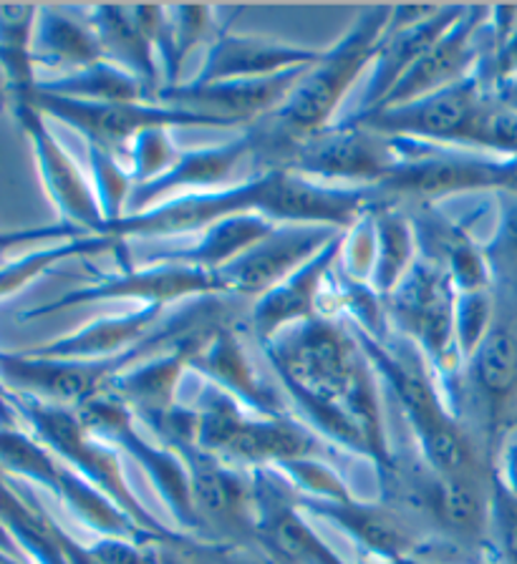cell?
<instances>
[{"label":"cell","instance_id":"obj_1","mask_svg":"<svg viewBox=\"0 0 517 564\" xmlns=\"http://www.w3.org/2000/svg\"><path fill=\"white\" fill-rule=\"evenodd\" d=\"M381 199L376 187H323L288 170H262L250 180L215 192L182 194L139 215H127L107 223L101 235L129 240V237H172L203 232L205 227L238 215H262L278 225H328L348 229L364 209Z\"/></svg>","mask_w":517,"mask_h":564},{"label":"cell","instance_id":"obj_2","mask_svg":"<svg viewBox=\"0 0 517 564\" xmlns=\"http://www.w3.org/2000/svg\"><path fill=\"white\" fill-rule=\"evenodd\" d=\"M280 388L344 405L369 441L371 466L391 462L394 446L384 429L376 373L344 317L319 315L298 323L262 346Z\"/></svg>","mask_w":517,"mask_h":564},{"label":"cell","instance_id":"obj_3","mask_svg":"<svg viewBox=\"0 0 517 564\" xmlns=\"http://www.w3.org/2000/svg\"><path fill=\"white\" fill-rule=\"evenodd\" d=\"M391 21V6L366 8L358 13L344 39L333 43L288 94V99L268 117L248 127L260 172L283 164L298 144L326 131L338 121L341 104L352 91L364 68L374 64Z\"/></svg>","mask_w":517,"mask_h":564},{"label":"cell","instance_id":"obj_4","mask_svg":"<svg viewBox=\"0 0 517 564\" xmlns=\"http://www.w3.org/2000/svg\"><path fill=\"white\" fill-rule=\"evenodd\" d=\"M352 328L358 348L374 368L376 378H384L414 436L417 452L437 474L444 476H487L495 471V462L487 456L477 436L454 416L442 388L414 343L405 335L389 333L384 340Z\"/></svg>","mask_w":517,"mask_h":564},{"label":"cell","instance_id":"obj_5","mask_svg":"<svg viewBox=\"0 0 517 564\" xmlns=\"http://www.w3.org/2000/svg\"><path fill=\"white\" fill-rule=\"evenodd\" d=\"M195 413L192 446L235 469H273L293 458L321 456V438L291 416H258L220 388L200 378L195 395L185 401Z\"/></svg>","mask_w":517,"mask_h":564},{"label":"cell","instance_id":"obj_6","mask_svg":"<svg viewBox=\"0 0 517 564\" xmlns=\"http://www.w3.org/2000/svg\"><path fill=\"white\" fill-rule=\"evenodd\" d=\"M11 403L19 419L29 426V434L36 436L68 469L82 474L86 481H91L96 489L107 494L114 505L125 511L127 517L134 519L144 532L157 536L166 546H177L187 540V534L162 524L142 505V499L137 497L134 487L127 479L119 448L94 436L74 409L43 403L21 393H11Z\"/></svg>","mask_w":517,"mask_h":564},{"label":"cell","instance_id":"obj_7","mask_svg":"<svg viewBox=\"0 0 517 564\" xmlns=\"http://www.w3.org/2000/svg\"><path fill=\"white\" fill-rule=\"evenodd\" d=\"M457 288L440 264L417 258L409 272L384 297L389 325L405 335L422 352L429 373L442 388L446 403L460 419L464 360L457 346L454 315H457Z\"/></svg>","mask_w":517,"mask_h":564},{"label":"cell","instance_id":"obj_8","mask_svg":"<svg viewBox=\"0 0 517 564\" xmlns=\"http://www.w3.org/2000/svg\"><path fill=\"white\" fill-rule=\"evenodd\" d=\"M517 416V303L495 297V323L462 370L460 421L497 466Z\"/></svg>","mask_w":517,"mask_h":564},{"label":"cell","instance_id":"obj_9","mask_svg":"<svg viewBox=\"0 0 517 564\" xmlns=\"http://www.w3.org/2000/svg\"><path fill=\"white\" fill-rule=\"evenodd\" d=\"M78 419L94 436L117 446L139 469L147 474L149 484L160 494L180 532L203 540V524L195 511L190 487V471L185 458L162 441H149L137 426V416L117 393H104L76 411Z\"/></svg>","mask_w":517,"mask_h":564},{"label":"cell","instance_id":"obj_10","mask_svg":"<svg viewBox=\"0 0 517 564\" xmlns=\"http://www.w3.org/2000/svg\"><path fill=\"white\" fill-rule=\"evenodd\" d=\"M33 104L46 119H56L72 127L86 139V144L104 149L114 156L125 159L131 141L147 129H240L233 121L197 113L190 109H177L160 101L147 104H91L51 96L36 88Z\"/></svg>","mask_w":517,"mask_h":564},{"label":"cell","instance_id":"obj_11","mask_svg":"<svg viewBox=\"0 0 517 564\" xmlns=\"http://www.w3.org/2000/svg\"><path fill=\"white\" fill-rule=\"evenodd\" d=\"M493 91L482 82V76L470 74L462 82L434 91L422 99L389 106L366 117H338V121L358 123L384 137H401L427 141V144L472 149V137L480 119L493 104Z\"/></svg>","mask_w":517,"mask_h":564},{"label":"cell","instance_id":"obj_12","mask_svg":"<svg viewBox=\"0 0 517 564\" xmlns=\"http://www.w3.org/2000/svg\"><path fill=\"white\" fill-rule=\"evenodd\" d=\"M399 152L391 137L336 121L326 131L298 144L283 159L280 170H288L303 180L323 187H379L397 166Z\"/></svg>","mask_w":517,"mask_h":564},{"label":"cell","instance_id":"obj_13","mask_svg":"<svg viewBox=\"0 0 517 564\" xmlns=\"http://www.w3.org/2000/svg\"><path fill=\"white\" fill-rule=\"evenodd\" d=\"M91 280L82 288L68 290L46 305L21 313V321L56 315L78 305L104 303V300H139L142 305H170L174 300H197L227 295L223 275L215 270L182 268V264H152V268H131L121 272H99L89 268Z\"/></svg>","mask_w":517,"mask_h":564},{"label":"cell","instance_id":"obj_14","mask_svg":"<svg viewBox=\"0 0 517 564\" xmlns=\"http://www.w3.org/2000/svg\"><path fill=\"white\" fill-rule=\"evenodd\" d=\"M166 446V444H164ZM185 458L203 540L252 550L256 546V494L250 471L235 469L192 444L170 446Z\"/></svg>","mask_w":517,"mask_h":564},{"label":"cell","instance_id":"obj_15","mask_svg":"<svg viewBox=\"0 0 517 564\" xmlns=\"http://www.w3.org/2000/svg\"><path fill=\"white\" fill-rule=\"evenodd\" d=\"M256 550L270 564H348L315 532L293 491L273 469H252Z\"/></svg>","mask_w":517,"mask_h":564},{"label":"cell","instance_id":"obj_16","mask_svg":"<svg viewBox=\"0 0 517 564\" xmlns=\"http://www.w3.org/2000/svg\"><path fill=\"white\" fill-rule=\"evenodd\" d=\"M489 11L493 8L464 6V13L457 18V23L399 78L387 99L379 104V109L417 101L422 96L442 91V88L475 74L487 51Z\"/></svg>","mask_w":517,"mask_h":564},{"label":"cell","instance_id":"obj_17","mask_svg":"<svg viewBox=\"0 0 517 564\" xmlns=\"http://www.w3.org/2000/svg\"><path fill=\"white\" fill-rule=\"evenodd\" d=\"M11 113L19 121L25 139H29L43 187H46V194L56 205L61 223H72L84 227L86 232L101 235L104 215L99 199H96L94 184L86 180L74 159L66 154V149L58 144L54 131L49 129L46 117L33 101L13 104Z\"/></svg>","mask_w":517,"mask_h":564},{"label":"cell","instance_id":"obj_18","mask_svg":"<svg viewBox=\"0 0 517 564\" xmlns=\"http://www.w3.org/2000/svg\"><path fill=\"white\" fill-rule=\"evenodd\" d=\"M344 229L328 225H278L266 240L252 245L248 252L220 270L227 295L258 300L315 258Z\"/></svg>","mask_w":517,"mask_h":564},{"label":"cell","instance_id":"obj_19","mask_svg":"<svg viewBox=\"0 0 517 564\" xmlns=\"http://www.w3.org/2000/svg\"><path fill=\"white\" fill-rule=\"evenodd\" d=\"M295 501L309 517H319L344 532L348 540L362 546L364 554H369L374 564H397L399 560L417 557L427 540L422 529L384 501H362L356 497L344 501L295 497Z\"/></svg>","mask_w":517,"mask_h":564},{"label":"cell","instance_id":"obj_20","mask_svg":"<svg viewBox=\"0 0 517 564\" xmlns=\"http://www.w3.org/2000/svg\"><path fill=\"white\" fill-rule=\"evenodd\" d=\"M311 66L313 64L298 66L268 78H243V82L205 86L182 82L177 86H164L157 94V101L197 113H213V117L233 121L245 131L262 117H268L270 111H276Z\"/></svg>","mask_w":517,"mask_h":564},{"label":"cell","instance_id":"obj_21","mask_svg":"<svg viewBox=\"0 0 517 564\" xmlns=\"http://www.w3.org/2000/svg\"><path fill=\"white\" fill-rule=\"evenodd\" d=\"M346 232V229H344ZM344 232L333 237L323 250L301 264L293 275H288L266 295H260L250 307V325L256 330L260 346H266L298 323L313 321L321 315V300L326 293V282L344 250Z\"/></svg>","mask_w":517,"mask_h":564},{"label":"cell","instance_id":"obj_22","mask_svg":"<svg viewBox=\"0 0 517 564\" xmlns=\"http://www.w3.org/2000/svg\"><path fill=\"white\" fill-rule=\"evenodd\" d=\"M417 235L419 258L440 264L452 278L457 293L493 290V272L485 258V242H477L470 225L446 217L437 205H405Z\"/></svg>","mask_w":517,"mask_h":564},{"label":"cell","instance_id":"obj_23","mask_svg":"<svg viewBox=\"0 0 517 564\" xmlns=\"http://www.w3.org/2000/svg\"><path fill=\"white\" fill-rule=\"evenodd\" d=\"M252 154H256V141H252L248 129L238 139L225 141L220 147L180 152L164 174L131 189L127 215H139V212L152 209L166 199L182 197V194L215 192L217 184L230 180L233 172L252 159Z\"/></svg>","mask_w":517,"mask_h":564},{"label":"cell","instance_id":"obj_24","mask_svg":"<svg viewBox=\"0 0 517 564\" xmlns=\"http://www.w3.org/2000/svg\"><path fill=\"white\" fill-rule=\"evenodd\" d=\"M323 51L293 46V43L266 39V35L220 31L209 43L203 68L192 84H223L243 78H268L298 66L315 64Z\"/></svg>","mask_w":517,"mask_h":564},{"label":"cell","instance_id":"obj_25","mask_svg":"<svg viewBox=\"0 0 517 564\" xmlns=\"http://www.w3.org/2000/svg\"><path fill=\"white\" fill-rule=\"evenodd\" d=\"M190 370L220 388V391H225L250 413H258V416H288L276 388L262 381L258 368L252 366L233 323L220 325L209 335L205 348L192 360Z\"/></svg>","mask_w":517,"mask_h":564},{"label":"cell","instance_id":"obj_26","mask_svg":"<svg viewBox=\"0 0 517 564\" xmlns=\"http://www.w3.org/2000/svg\"><path fill=\"white\" fill-rule=\"evenodd\" d=\"M462 13L464 6H440L432 15L424 18V21L407 25V29L387 31L381 48L374 58V70L369 82H366L354 109L344 111L341 117H366V113L379 109V104L387 99L399 78L405 76L454 23H457V18Z\"/></svg>","mask_w":517,"mask_h":564},{"label":"cell","instance_id":"obj_27","mask_svg":"<svg viewBox=\"0 0 517 564\" xmlns=\"http://www.w3.org/2000/svg\"><path fill=\"white\" fill-rule=\"evenodd\" d=\"M166 305H139L137 311L101 317L86 325V328L61 335V338L46 340L41 346L23 348L21 352L31 358H51V360H99L119 356L147 338L157 325L164 321Z\"/></svg>","mask_w":517,"mask_h":564},{"label":"cell","instance_id":"obj_28","mask_svg":"<svg viewBox=\"0 0 517 564\" xmlns=\"http://www.w3.org/2000/svg\"><path fill=\"white\" fill-rule=\"evenodd\" d=\"M278 223L262 215H238L205 227L197 242L182 247H162L139 258V268L152 264H182V268H200L220 272L250 250L252 245L273 232Z\"/></svg>","mask_w":517,"mask_h":564},{"label":"cell","instance_id":"obj_29","mask_svg":"<svg viewBox=\"0 0 517 564\" xmlns=\"http://www.w3.org/2000/svg\"><path fill=\"white\" fill-rule=\"evenodd\" d=\"M86 21L99 39L104 58L142 78L157 94L164 88L162 64L144 25L139 23L134 6H91L84 8Z\"/></svg>","mask_w":517,"mask_h":564},{"label":"cell","instance_id":"obj_30","mask_svg":"<svg viewBox=\"0 0 517 564\" xmlns=\"http://www.w3.org/2000/svg\"><path fill=\"white\" fill-rule=\"evenodd\" d=\"M0 527L31 564H68L64 527L15 481L0 474Z\"/></svg>","mask_w":517,"mask_h":564},{"label":"cell","instance_id":"obj_31","mask_svg":"<svg viewBox=\"0 0 517 564\" xmlns=\"http://www.w3.org/2000/svg\"><path fill=\"white\" fill-rule=\"evenodd\" d=\"M33 56H36V66L64 68L66 74H76L101 61L104 53L86 15L78 18L72 8L51 6L39 11Z\"/></svg>","mask_w":517,"mask_h":564},{"label":"cell","instance_id":"obj_32","mask_svg":"<svg viewBox=\"0 0 517 564\" xmlns=\"http://www.w3.org/2000/svg\"><path fill=\"white\" fill-rule=\"evenodd\" d=\"M39 91L64 99L91 101V104H147L157 101V91L149 88L142 78L127 74L111 61L101 58L89 68L64 74L51 82H39Z\"/></svg>","mask_w":517,"mask_h":564},{"label":"cell","instance_id":"obj_33","mask_svg":"<svg viewBox=\"0 0 517 564\" xmlns=\"http://www.w3.org/2000/svg\"><path fill=\"white\" fill-rule=\"evenodd\" d=\"M39 11V6H0V70L11 86V106L31 101L39 88L33 56Z\"/></svg>","mask_w":517,"mask_h":564},{"label":"cell","instance_id":"obj_34","mask_svg":"<svg viewBox=\"0 0 517 564\" xmlns=\"http://www.w3.org/2000/svg\"><path fill=\"white\" fill-rule=\"evenodd\" d=\"M376 235H379V254H376L371 288L387 297L419 258L414 227L401 202H381L376 209Z\"/></svg>","mask_w":517,"mask_h":564},{"label":"cell","instance_id":"obj_35","mask_svg":"<svg viewBox=\"0 0 517 564\" xmlns=\"http://www.w3.org/2000/svg\"><path fill=\"white\" fill-rule=\"evenodd\" d=\"M127 252V242L117 240L109 235H84L74 237V240H61L54 245L41 247V250L25 252L15 260H6L0 264V300L19 295L21 290L39 280L43 272L56 268L58 262L74 260V258H91V254L101 252Z\"/></svg>","mask_w":517,"mask_h":564},{"label":"cell","instance_id":"obj_36","mask_svg":"<svg viewBox=\"0 0 517 564\" xmlns=\"http://www.w3.org/2000/svg\"><path fill=\"white\" fill-rule=\"evenodd\" d=\"M64 462L49 452L41 441L19 429H0V474L11 481L33 484L56 497Z\"/></svg>","mask_w":517,"mask_h":564},{"label":"cell","instance_id":"obj_37","mask_svg":"<svg viewBox=\"0 0 517 564\" xmlns=\"http://www.w3.org/2000/svg\"><path fill=\"white\" fill-rule=\"evenodd\" d=\"M497 223L485 242V258L493 272V293L497 300L517 303V194H495Z\"/></svg>","mask_w":517,"mask_h":564},{"label":"cell","instance_id":"obj_38","mask_svg":"<svg viewBox=\"0 0 517 564\" xmlns=\"http://www.w3.org/2000/svg\"><path fill=\"white\" fill-rule=\"evenodd\" d=\"M273 471L288 484V489L301 499L344 501L354 497L344 476L333 469L331 464L323 462L321 456L293 458V462L273 466Z\"/></svg>","mask_w":517,"mask_h":564},{"label":"cell","instance_id":"obj_39","mask_svg":"<svg viewBox=\"0 0 517 564\" xmlns=\"http://www.w3.org/2000/svg\"><path fill=\"white\" fill-rule=\"evenodd\" d=\"M89 164H91V184H94L96 199H99L104 225L117 223V219L127 215L129 194L134 189V182H131L127 166H121V159L104 152V149L89 147Z\"/></svg>","mask_w":517,"mask_h":564},{"label":"cell","instance_id":"obj_40","mask_svg":"<svg viewBox=\"0 0 517 564\" xmlns=\"http://www.w3.org/2000/svg\"><path fill=\"white\" fill-rule=\"evenodd\" d=\"M387 202V199H381ZM381 202H376L369 209L362 212V217L344 232V250H341L338 268L348 278L371 282L376 254H379V235H376V209Z\"/></svg>","mask_w":517,"mask_h":564},{"label":"cell","instance_id":"obj_41","mask_svg":"<svg viewBox=\"0 0 517 564\" xmlns=\"http://www.w3.org/2000/svg\"><path fill=\"white\" fill-rule=\"evenodd\" d=\"M495 323V293L493 290H477V293L457 295V315H454V330H457L460 356L467 360L475 356Z\"/></svg>","mask_w":517,"mask_h":564},{"label":"cell","instance_id":"obj_42","mask_svg":"<svg viewBox=\"0 0 517 564\" xmlns=\"http://www.w3.org/2000/svg\"><path fill=\"white\" fill-rule=\"evenodd\" d=\"M177 156L180 152L172 144L170 129H147L131 141L125 164L134 187H139L164 174Z\"/></svg>","mask_w":517,"mask_h":564},{"label":"cell","instance_id":"obj_43","mask_svg":"<svg viewBox=\"0 0 517 564\" xmlns=\"http://www.w3.org/2000/svg\"><path fill=\"white\" fill-rule=\"evenodd\" d=\"M489 540H493L495 564H517V494L493 474L489 494Z\"/></svg>","mask_w":517,"mask_h":564},{"label":"cell","instance_id":"obj_44","mask_svg":"<svg viewBox=\"0 0 517 564\" xmlns=\"http://www.w3.org/2000/svg\"><path fill=\"white\" fill-rule=\"evenodd\" d=\"M172 29H174V58L172 74L166 78V86H177L180 70L185 61L200 43L213 33V8L209 6H172Z\"/></svg>","mask_w":517,"mask_h":564},{"label":"cell","instance_id":"obj_45","mask_svg":"<svg viewBox=\"0 0 517 564\" xmlns=\"http://www.w3.org/2000/svg\"><path fill=\"white\" fill-rule=\"evenodd\" d=\"M472 149H482L495 156H517V111L505 109L493 99L477 123Z\"/></svg>","mask_w":517,"mask_h":564},{"label":"cell","instance_id":"obj_46","mask_svg":"<svg viewBox=\"0 0 517 564\" xmlns=\"http://www.w3.org/2000/svg\"><path fill=\"white\" fill-rule=\"evenodd\" d=\"M86 546L99 564H162L164 544L139 542L129 536H96Z\"/></svg>","mask_w":517,"mask_h":564},{"label":"cell","instance_id":"obj_47","mask_svg":"<svg viewBox=\"0 0 517 564\" xmlns=\"http://www.w3.org/2000/svg\"><path fill=\"white\" fill-rule=\"evenodd\" d=\"M477 74L489 91L517 78V25L503 39H493L487 31V51L480 61Z\"/></svg>","mask_w":517,"mask_h":564},{"label":"cell","instance_id":"obj_48","mask_svg":"<svg viewBox=\"0 0 517 564\" xmlns=\"http://www.w3.org/2000/svg\"><path fill=\"white\" fill-rule=\"evenodd\" d=\"M91 235L86 232L84 227L72 225V223H56V225H43V227H31V229H13V232H0V264L8 260L15 247L25 242H61V240H74V237Z\"/></svg>","mask_w":517,"mask_h":564},{"label":"cell","instance_id":"obj_49","mask_svg":"<svg viewBox=\"0 0 517 564\" xmlns=\"http://www.w3.org/2000/svg\"><path fill=\"white\" fill-rule=\"evenodd\" d=\"M21 419L11 403V391L0 381V429H19Z\"/></svg>","mask_w":517,"mask_h":564},{"label":"cell","instance_id":"obj_50","mask_svg":"<svg viewBox=\"0 0 517 564\" xmlns=\"http://www.w3.org/2000/svg\"><path fill=\"white\" fill-rule=\"evenodd\" d=\"M493 96L499 106H505V109H510V111H517V78H513V82H507L503 86H497Z\"/></svg>","mask_w":517,"mask_h":564},{"label":"cell","instance_id":"obj_51","mask_svg":"<svg viewBox=\"0 0 517 564\" xmlns=\"http://www.w3.org/2000/svg\"><path fill=\"white\" fill-rule=\"evenodd\" d=\"M11 111V86H8V78L3 70H0V111Z\"/></svg>","mask_w":517,"mask_h":564},{"label":"cell","instance_id":"obj_52","mask_svg":"<svg viewBox=\"0 0 517 564\" xmlns=\"http://www.w3.org/2000/svg\"><path fill=\"white\" fill-rule=\"evenodd\" d=\"M0 552H6V554H13V557L23 560V557H21V552H19V546L13 544V540H11V536L6 534V529H3V527H0Z\"/></svg>","mask_w":517,"mask_h":564},{"label":"cell","instance_id":"obj_53","mask_svg":"<svg viewBox=\"0 0 517 564\" xmlns=\"http://www.w3.org/2000/svg\"><path fill=\"white\" fill-rule=\"evenodd\" d=\"M162 564H185L180 560V554L172 546H162Z\"/></svg>","mask_w":517,"mask_h":564},{"label":"cell","instance_id":"obj_54","mask_svg":"<svg viewBox=\"0 0 517 564\" xmlns=\"http://www.w3.org/2000/svg\"><path fill=\"white\" fill-rule=\"evenodd\" d=\"M397 564H437V562H427V560H417V557H409V560H399Z\"/></svg>","mask_w":517,"mask_h":564},{"label":"cell","instance_id":"obj_55","mask_svg":"<svg viewBox=\"0 0 517 564\" xmlns=\"http://www.w3.org/2000/svg\"><path fill=\"white\" fill-rule=\"evenodd\" d=\"M517 429V416H515V421H513V431Z\"/></svg>","mask_w":517,"mask_h":564}]
</instances>
